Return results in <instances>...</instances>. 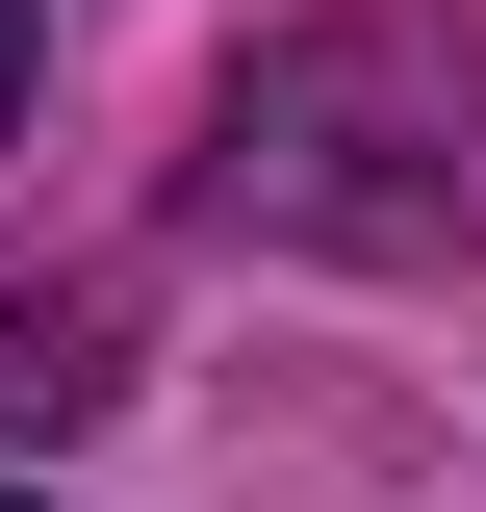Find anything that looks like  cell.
<instances>
[{"instance_id":"obj_1","label":"cell","mask_w":486,"mask_h":512,"mask_svg":"<svg viewBox=\"0 0 486 512\" xmlns=\"http://www.w3.org/2000/svg\"><path fill=\"white\" fill-rule=\"evenodd\" d=\"M128 384V308H0V436H77Z\"/></svg>"},{"instance_id":"obj_2","label":"cell","mask_w":486,"mask_h":512,"mask_svg":"<svg viewBox=\"0 0 486 512\" xmlns=\"http://www.w3.org/2000/svg\"><path fill=\"white\" fill-rule=\"evenodd\" d=\"M0 103H26V0H0Z\"/></svg>"}]
</instances>
